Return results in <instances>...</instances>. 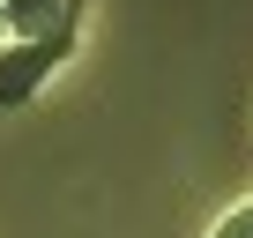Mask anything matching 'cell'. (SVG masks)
I'll return each mask as SVG.
<instances>
[{"mask_svg":"<svg viewBox=\"0 0 253 238\" xmlns=\"http://www.w3.org/2000/svg\"><path fill=\"white\" fill-rule=\"evenodd\" d=\"M75 52V38H8L0 45V112H15L23 97L45 89V75Z\"/></svg>","mask_w":253,"mask_h":238,"instance_id":"obj_1","label":"cell"},{"mask_svg":"<svg viewBox=\"0 0 253 238\" xmlns=\"http://www.w3.org/2000/svg\"><path fill=\"white\" fill-rule=\"evenodd\" d=\"M209 238H253V201H238V208H231V216H223Z\"/></svg>","mask_w":253,"mask_h":238,"instance_id":"obj_2","label":"cell"},{"mask_svg":"<svg viewBox=\"0 0 253 238\" xmlns=\"http://www.w3.org/2000/svg\"><path fill=\"white\" fill-rule=\"evenodd\" d=\"M0 45H8V0H0Z\"/></svg>","mask_w":253,"mask_h":238,"instance_id":"obj_3","label":"cell"}]
</instances>
